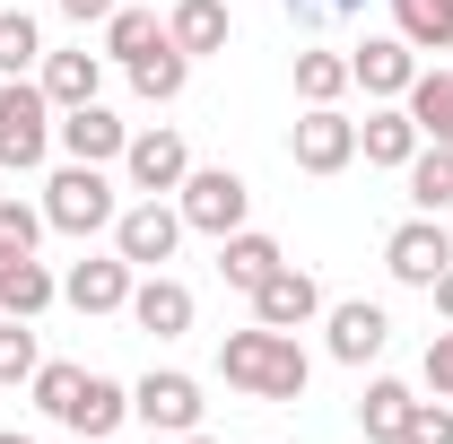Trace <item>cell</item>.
<instances>
[{
  "label": "cell",
  "instance_id": "cell-1",
  "mask_svg": "<svg viewBox=\"0 0 453 444\" xmlns=\"http://www.w3.org/2000/svg\"><path fill=\"white\" fill-rule=\"evenodd\" d=\"M219 375H226L235 392H253V401H305L314 357L296 348V332L253 323V332H226V340H219Z\"/></svg>",
  "mask_w": 453,
  "mask_h": 444
},
{
  "label": "cell",
  "instance_id": "cell-2",
  "mask_svg": "<svg viewBox=\"0 0 453 444\" xmlns=\"http://www.w3.org/2000/svg\"><path fill=\"white\" fill-rule=\"evenodd\" d=\"M113 218H122V201H113V174L105 166H70L44 183V226L53 235H113Z\"/></svg>",
  "mask_w": 453,
  "mask_h": 444
},
{
  "label": "cell",
  "instance_id": "cell-3",
  "mask_svg": "<svg viewBox=\"0 0 453 444\" xmlns=\"http://www.w3.org/2000/svg\"><path fill=\"white\" fill-rule=\"evenodd\" d=\"M53 157V96L35 79H0V166L35 174Z\"/></svg>",
  "mask_w": 453,
  "mask_h": 444
},
{
  "label": "cell",
  "instance_id": "cell-4",
  "mask_svg": "<svg viewBox=\"0 0 453 444\" xmlns=\"http://www.w3.org/2000/svg\"><path fill=\"white\" fill-rule=\"evenodd\" d=\"M174 210H183L192 235H235L244 210H253V183H244L235 166H192V174H183V192H174Z\"/></svg>",
  "mask_w": 453,
  "mask_h": 444
},
{
  "label": "cell",
  "instance_id": "cell-5",
  "mask_svg": "<svg viewBox=\"0 0 453 444\" xmlns=\"http://www.w3.org/2000/svg\"><path fill=\"white\" fill-rule=\"evenodd\" d=\"M183 235H192V226H183V210H174V201H131V210L113 218V253H122L131 271H166Z\"/></svg>",
  "mask_w": 453,
  "mask_h": 444
},
{
  "label": "cell",
  "instance_id": "cell-6",
  "mask_svg": "<svg viewBox=\"0 0 453 444\" xmlns=\"http://www.w3.org/2000/svg\"><path fill=\"white\" fill-rule=\"evenodd\" d=\"M53 149L61 157H79V166H122V149H131V122L96 96V105H70L53 113Z\"/></svg>",
  "mask_w": 453,
  "mask_h": 444
},
{
  "label": "cell",
  "instance_id": "cell-7",
  "mask_svg": "<svg viewBox=\"0 0 453 444\" xmlns=\"http://www.w3.org/2000/svg\"><path fill=\"white\" fill-rule=\"evenodd\" d=\"M288 157H296V174H340L349 157H357V122H349L340 105H305L296 131H288Z\"/></svg>",
  "mask_w": 453,
  "mask_h": 444
},
{
  "label": "cell",
  "instance_id": "cell-8",
  "mask_svg": "<svg viewBox=\"0 0 453 444\" xmlns=\"http://www.w3.org/2000/svg\"><path fill=\"white\" fill-rule=\"evenodd\" d=\"M445 262H453L445 218H401L393 235H384V271H393L401 287H436V279H445Z\"/></svg>",
  "mask_w": 453,
  "mask_h": 444
},
{
  "label": "cell",
  "instance_id": "cell-9",
  "mask_svg": "<svg viewBox=\"0 0 453 444\" xmlns=\"http://www.w3.org/2000/svg\"><path fill=\"white\" fill-rule=\"evenodd\" d=\"M122 174H131V192H140V201H166V192H183V174H192V149H183V131H131V149H122Z\"/></svg>",
  "mask_w": 453,
  "mask_h": 444
},
{
  "label": "cell",
  "instance_id": "cell-10",
  "mask_svg": "<svg viewBox=\"0 0 453 444\" xmlns=\"http://www.w3.org/2000/svg\"><path fill=\"white\" fill-rule=\"evenodd\" d=\"M131 418L157 427V436H192V427H201V384L174 375V366H157V375L131 384Z\"/></svg>",
  "mask_w": 453,
  "mask_h": 444
},
{
  "label": "cell",
  "instance_id": "cell-11",
  "mask_svg": "<svg viewBox=\"0 0 453 444\" xmlns=\"http://www.w3.org/2000/svg\"><path fill=\"white\" fill-rule=\"evenodd\" d=\"M410 79H418V44H401V35H366L349 53V88H366L375 105H401Z\"/></svg>",
  "mask_w": 453,
  "mask_h": 444
},
{
  "label": "cell",
  "instance_id": "cell-12",
  "mask_svg": "<svg viewBox=\"0 0 453 444\" xmlns=\"http://www.w3.org/2000/svg\"><path fill=\"white\" fill-rule=\"evenodd\" d=\"M384 340H393V314L384 305H366V296H349L323 314V348H332L340 366H375L384 357Z\"/></svg>",
  "mask_w": 453,
  "mask_h": 444
},
{
  "label": "cell",
  "instance_id": "cell-13",
  "mask_svg": "<svg viewBox=\"0 0 453 444\" xmlns=\"http://www.w3.org/2000/svg\"><path fill=\"white\" fill-rule=\"evenodd\" d=\"M323 314V287H314V271H296V262H280V271L253 287V323H271V332H305Z\"/></svg>",
  "mask_w": 453,
  "mask_h": 444
},
{
  "label": "cell",
  "instance_id": "cell-14",
  "mask_svg": "<svg viewBox=\"0 0 453 444\" xmlns=\"http://www.w3.org/2000/svg\"><path fill=\"white\" fill-rule=\"evenodd\" d=\"M131 262L122 253H88V262H70V279H61V296L79 305V314H122L131 305Z\"/></svg>",
  "mask_w": 453,
  "mask_h": 444
},
{
  "label": "cell",
  "instance_id": "cell-15",
  "mask_svg": "<svg viewBox=\"0 0 453 444\" xmlns=\"http://www.w3.org/2000/svg\"><path fill=\"white\" fill-rule=\"evenodd\" d=\"M140 332H157V340H183L192 332V287L166 271H149V279H131V305H122Z\"/></svg>",
  "mask_w": 453,
  "mask_h": 444
},
{
  "label": "cell",
  "instance_id": "cell-16",
  "mask_svg": "<svg viewBox=\"0 0 453 444\" xmlns=\"http://www.w3.org/2000/svg\"><path fill=\"white\" fill-rule=\"evenodd\" d=\"M35 88L53 96V113L96 105V88H105V53H44V61H35Z\"/></svg>",
  "mask_w": 453,
  "mask_h": 444
},
{
  "label": "cell",
  "instance_id": "cell-17",
  "mask_svg": "<svg viewBox=\"0 0 453 444\" xmlns=\"http://www.w3.org/2000/svg\"><path fill=\"white\" fill-rule=\"evenodd\" d=\"M357 157H366V166H410V157H418V122H410V105H375L366 113V122H357Z\"/></svg>",
  "mask_w": 453,
  "mask_h": 444
},
{
  "label": "cell",
  "instance_id": "cell-18",
  "mask_svg": "<svg viewBox=\"0 0 453 444\" xmlns=\"http://www.w3.org/2000/svg\"><path fill=\"white\" fill-rule=\"evenodd\" d=\"M61 296V279L35 262V253H0V314H18V323H35L44 305Z\"/></svg>",
  "mask_w": 453,
  "mask_h": 444
},
{
  "label": "cell",
  "instance_id": "cell-19",
  "mask_svg": "<svg viewBox=\"0 0 453 444\" xmlns=\"http://www.w3.org/2000/svg\"><path fill=\"white\" fill-rule=\"evenodd\" d=\"M122 418H131V384H113V375H88L61 427H70V436H96V444H105L113 427H122Z\"/></svg>",
  "mask_w": 453,
  "mask_h": 444
},
{
  "label": "cell",
  "instance_id": "cell-20",
  "mask_svg": "<svg viewBox=\"0 0 453 444\" xmlns=\"http://www.w3.org/2000/svg\"><path fill=\"white\" fill-rule=\"evenodd\" d=\"M410 410H418V392L401 384V375H375V384L357 392V427H366V444H401Z\"/></svg>",
  "mask_w": 453,
  "mask_h": 444
},
{
  "label": "cell",
  "instance_id": "cell-21",
  "mask_svg": "<svg viewBox=\"0 0 453 444\" xmlns=\"http://www.w3.org/2000/svg\"><path fill=\"white\" fill-rule=\"evenodd\" d=\"M280 262H288V253L271 244V235H253V226H235V235H219V279H226V287H244V296H253L262 279L280 271Z\"/></svg>",
  "mask_w": 453,
  "mask_h": 444
},
{
  "label": "cell",
  "instance_id": "cell-22",
  "mask_svg": "<svg viewBox=\"0 0 453 444\" xmlns=\"http://www.w3.org/2000/svg\"><path fill=\"white\" fill-rule=\"evenodd\" d=\"M401 105H410V122H418V140L453 149V70H418Z\"/></svg>",
  "mask_w": 453,
  "mask_h": 444
},
{
  "label": "cell",
  "instance_id": "cell-23",
  "mask_svg": "<svg viewBox=\"0 0 453 444\" xmlns=\"http://www.w3.org/2000/svg\"><path fill=\"white\" fill-rule=\"evenodd\" d=\"M166 35H174V53H226V0H174V18H166Z\"/></svg>",
  "mask_w": 453,
  "mask_h": 444
},
{
  "label": "cell",
  "instance_id": "cell-24",
  "mask_svg": "<svg viewBox=\"0 0 453 444\" xmlns=\"http://www.w3.org/2000/svg\"><path fill=\"white\" fill-rule=\"evenodd\" d=\"M410 201H418V218H445L453 210V149H436V140H418V157H410Z\"/></svg>",
  "mask_w": 453,
  "mask_h": 444
},
{
  "label": "cell",
  "instance_id": "cell-25",
  "mask_svg": "<svg viewBox=\"0 0 453 444\" xmlns=\"http://www.w3.org/2000/svg\"><path fill=\"white\" fill-rule=\"evenodd\" d=\"M393 35L418 53H453V0H393Z\"/></svg>",
  "mask_w": 453,
  "mask_h": 444
},
{
  "label": "cell",
  "instance_id": "cell-26",
  "mask_svg": "<svg viewBox=\"0 0 453 444\" xmlns=\"http://www.w3.org/2000/svg\"><path fill=\"white\" fill-rule=\"evenodd\" d=\"M131 88H140L149 105H174V96L192 88V53H174V35H166L157 53H140V61H131Z\"/></svg>",
  "mask_w": 453,
  "mask_h": 444
},
{
  "label": "cell",
  "instance_id": "cell-27",
  "mask_svg": "<svg viewBox=\"0 0 453 444\" xmlns=\"http://www.w3.org/2000/svg\"><path fill=\"white\" fill-rule=\"evenodd\" d=\"M157 44H166V18L157 9H113L105 18V61H122V70L140 53H157Z\"/></svg>",
  "mask_w": 453,
  "mask_h": 444
},
{
  "label": "cell",
  "instance_id": "cell-28",
  "mask_svg": "<svg viewBox=\"0 0 453 444\" xmlns=\"http://www.w3.org/2000/svg\"><path fill=\"white\" fill-rule=\"evenodd\" d=\"M35 61H44V27L27 9H0V79H27Z\"/></svg>",
  "mask_w": 453,
  "mask_h": 444
},
{
  "label": "cell",
  "instance_id": "cell-29",
  "mask_svg": "<svg viewBox=\"0 0 453 444\" xmlns=\"http://www.w3.org/2000/svg\"><path fill=\"white\" fill-rule=\"evenodd\" d=\"M296 96L305 105H340L349 96V53H296Z\"/></svg>",
  "mask_w": 453,
  "mask_h": 444
},
{
  "label": "cell",
  "instance_id": "cell-30",
  "mask_svg": "<svg viewBox=\"0 0 453 444\" xmlns=\"http://www.w3.org/2000/svg\"><path fill=\"white\" fill-rule=\"evenodd\" d=\"M79 384H88V366H70V357H44V366H35V410H44V418H70Z\"/></svg>",
  "mask_w": 453,
  "mask_h": 444
},
{
  "label": "cell",
  "instance_id": "cell-31",
  "mask_svg": "<svg viewBox=\"0 0 453 444\" xmlns=\"http://www.w3.org/2000/svg\"><path fill=\"white\" fill-rule=\"evenodd\" d=\"M35 366H44L35 357V332L18 314H0V384H35Z\"/></svg>",
  "mask_w": 453,
  "mask_h": 444
},
{
  "label": "cell",
  "instance_id": "cell-32",
  "mask_svg": "<svg viewBox=\"0 0 453 444\" xmlns=\"http://www.w3.org/2000/svg\"><path fill=\"white\" fill-rule=\"evenodd\" d=\"M35 244H44V210L18 201V192H0V253H35Z\"/></svg>",
  "mask_w": 453,
  "mask_h": 444
},
{
  "label": "cell",
  "instance_id": "cell-33",
  "mask_svg": "<svg viewBox=\"0 0 453 444\" xmlns=\"http://www.w3.org/2000/svg\"><path fill=\"white\" fill-rule=\"evenodd\" d=\"M401 444H453V410H445V401H418L410 427H401Z\"/></svg>",
  "mask_w": 453,
  "mask_h": 444
},
{
  "label": "cell",
  "instance_id": "cell-34",
  "mask_svg": "<svg viewBox=\"0 0 453 444\" xmlns=\"http://www.w3.org/2000/svg\"><path fill=\"white\" fill-rule=\"evenodd\" d=\"M357 9H366V0H288V27H305V35H314V27H332V18H357Z\"/></svg>",
  "mask_w": 453,
  "mask_h": 444
},
{
  "label": "cell",
  "instance_id": "cell-35",
  "mask_svg": "<svg viewBox=\"0 0 453 444\" xmlns=\"http://www.w3.org/2000/svg\"><path fill=\"white\" fill-rule=\"evenodd\" d=\"M418 375H427V392H436V401H453V323L427 340V366H418Z\"/></svg>",
  "mask_w": 453,
  "mask_h": 444
},
{
  "label": "cell",
  "instance_id": "cell-36",
  "mask_svg": "<svg viewBox=\"0 0 453 444\" xmlns=\"http://www.w3.org/2000/svg\"><path fill=\"white\" fill-rule=\"evenodd\" d=\"M113 9H122V0H61V18H70V27H105Z\"/></svg>",
  "mask_w": 453,
  "mask_h": 444
},
{
  "label": "cell",
  "instance_id": "cell-37",
  "mask_svg": "<svg viewBox=\"0 0 453 444\" xmlns=\"http://www.w3.org/2000/svg\"><path fill=\"white\" fill-rule=\"evenodd\" d=\"M427 296H436V314H445V323H453V262H445V279H436Z\"/></svg>",
  "mask_w": 453,
  "mask_h": 444
},
{
  "label": "cell",
  "instance_id": "cell-38",
  "mask_svg": "<svg viewBox=\"0 0 453 444\" xmlns=\"http://www.w3.org/2000/svg\"><path fill=\"white\" fill-rule=\"evenodd\" d=\"M166 444H219V436H201V427H192V436H166Z\"/></svg>",
  "mask_w": 453,
  "mask_h": 444
},
{
  "label": "cell",
  "instance_id": "cell-39",
  "mask_svg": "<svg viewBox=\"0 0 453 444\" xmlns=\"http://www.w3.org/2000/svg\"><path fill=\"white\" fill-rule=\"evenodd\" d=\"M0 444H35V436H9V427H0Z\"/></svg>",
  "mask_w": 453,
  "mask_h": 444
},
{
  "label": "cell",
  "instance_id": "cell-40",
  "mask_svg": "<svg viewBox=\"0 0 453 444\" xmlns=\"http://www.w3.org/2000/svg\"><path fill=\"white\" fill-rule=\"evenodd\" d=\"M70 444H96V436H70Z\"/></svg>",
  "mask_w": 453,
  "mask_h": 444
}]
</instances>
